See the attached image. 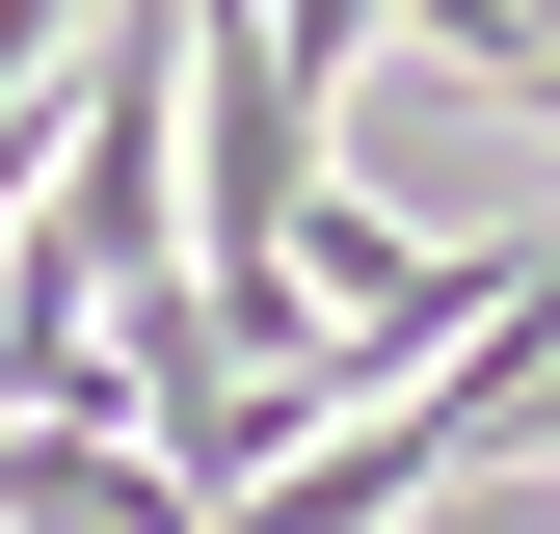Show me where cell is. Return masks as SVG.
Listing matches in <instances>:
<instances>
[{
	"instance_id": "1",
	"label": "cell",
	"mask_w": 560,
	"mask_h": 534,
	"mask_svg": "<svg viewBox=\"0 0 560 534\" xmlns=\"http://www.w3.org/2000/svg\"><path fill=\"white\" fill-rule=\"evenodd\" d=\"M0 534H241V508L187 481L161 428H27V400H0Z\"/></svg>"
}]
</instances>
